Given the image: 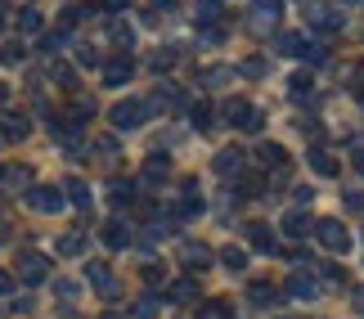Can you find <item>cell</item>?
Returning a JSON list of instances; mask_svg holds the SVG:
<instances>
[{
    "instance_id": "1",
    "label": "cell",
    "mask_w": 364,
    "mask_h": 319,
    "mask_svg": "<svg viewBox=\"0 0 364 319\" xmlns=\"http://www.w3.org/2000/svg\"><path fill=\"white\" fill-rule=\"evenodd\" d=\"M113 126L117 131H135V126H144L149 121V104L144 99H122V104H113Z\"/></svg>"
},
{
    "instance_id": "2",
    "label": "cell",
    "mask_w": 364,
    "mask_h": 319,
    "mask_svg": "<svg viewBox=\"0 0 364 319\" xmlns=\"http://www.w3.org/2000/svg\"><path fill=\"white\" fill-rule=\"evenodd\" d=\"M315 239L324 243L328 252H338V256H342V252H351V234H346V225H342V220H333V216L315 225Z\"/></svg>"
},
{
    "instance_id": "3",
    "label": "cell",
    "mask_w": 364,
    "mask_h": 319,
    "mask_svg": "<svg viewBox=\"0 0 364 319\" xmlns=\"http://www.w3.org/2000/svg\"><path fill=\"white\" fill-rule=\"evenodd\" d=\"M63 189H54V185H36V189H27V207L41 216H54V212H63Z\"/></svg>"
},
{
    "instance_id": "4",
    "label": "cell",
    "mask_w": 364,
    "mask_h": 319,
    "mask_svg": "<svg viewBox=\"0 0 364 319\" xmlns=\"http://www.w3.org/2000/svg\"><path fill=\"white\" fill-rule=\"evenodd\" d=\"M225 117H230L239 131H247V135H252V131H261V121H265V117H261V108H252V104H243V99H230V104H225Z\"/></svg>"
},
{
    "instance_id": "5",
    "label": "cell",
    "mask_w": 364,
    "mask_h": 319,
    "mask_svg": "<svg viewBox=\"0 0 364 319\" xmlns=\"http://www.w3.org/2000/svg\"><path fill=\"white\" fill-rule=\"evenodd\" d=\"M46 274H50V261L41 252H18V279L23 283H41Z\"/></svg>"
},
{
    "instance_id": "6",
    "label": "cell",
    "mask_w": 364,
    "mask_h": 319,
    "mask_svg": "<svg viewBox=\"0 0 364 319\" xmlns=\"http://www.w3.org/2000/svg\"><path fill=\"white\" fill-rule=\"evenodd\" d=\"M23 189H32V171L27 166H5L0 171V193H23Z\"/></svg>"
},
{
    "instance_id": "7",
    "label": "cell",
    "mask_w": 364,
    "mask_h": 319,
    "mask_svg": "<svg viewBox=\"0 0 364 319\" xmlns=\"http://www.w3.org/2000/svg\"><path fill=\"white\" fill-rule=\"evenodd\" d=\"M243 166H247V153H243V148H220V153H216V175H239L243 171Z\"/></svg>"
},
{
    "instance_id": "8",
    "label": "cell",
    "mask_w": 364,
    "mask_h": 319,
    "mask_svg": "<svg viewBox=\"0 0 364 319\" xmlns=\"http://www.w3.org/2000/svg\"><path fill=\"white\" fill-rule=\"evenodd\" d=\"M131 72H135L131 54H117V59L104 63V81H108V86H122V81H131Z\"/></svg>"
},
{
    "instance_id": "9",
    "label": "cell",
    "mask_w": 364,
    "mask_h": 319,
    "mask_svg": "<svg viewBox=\"0 0 364 319\" xmlns=\"http://www.w3.org/2000/svg\"><path fill=\"white\" fill-rule=\"evenodd\" d=\"M247 301H252V306H261V310H270V306H279V288L257 279V283H247Z\"/></svg>"
},
{
    "instance_id": "10",
    "label": "cell",
    "mask_w": 364,
    "mask_h": 319,
    "mask_svg": "<svg viewBox=\"0 0 364 319\" xmlns=\"http://www.w3.org/2000/svg\"><path fill=\"white\" fill-rule=\"evenodd\" d=\"M180 261H185L193 274H203L207 266H212V252H207L203 243H185V247H180Z\"/></svg>"
},
{
    "instance_id": "11",
    "label": "cell",
    "mask_w": 364,
    "mask_h": 319,
    "mask_svg": "<svg viewBox=\"0 0 364 319\" xmlns=\"http://www.w3.org/2000/svg\"><path fill=\"white\" fill-rule=\"evenodd\" d=\"M86 274H90V283L100 288L104 297H117V279H113V270H108L104 261H90V270H86Z\"/></svg>"
},
{
    "instance_id": "12",
    "label": "cell",
    "mask_w": 364,
    "mask_h": 319,
    "mask_svg": "<svg viewBox=\"0 0 364 319\" xmlns=\"http://www.w3.org/2000/svg\"><path fill=\"white\" fill-rule=\"evenodd\" d=\"M311 23H315V27H319L324 36L342 32V13H333V9H324V5H311Z\"/></svg>"
},
{
    "instance_id": "13",
    "label": "cell",
    "mask_w": 364,
    "mask_h": 319,
    "mask_svg": "<svg viewBox=\"0 0 364 319\" xmlns=\"http://www.w3.org/2000/svg\"><path fill=\"white\" fill-rule=\"evenodd\" d=\"M288 297H297V301H315V297H319V283L311 279V274H292V279H288Z\"/></svg>"
},
{
    "instance_id": "14",
    "label": "cell",
    "mask_w": 364,
    "mask_h": 319,
    "mask_svg": "<svg viewBox=\"0 0 364 319\" xmlns=\"http://www.w3.org/2000/svg\"><path fill=\"white\" fill-rule=\"evenodd\" d=\"M274 50H279V54H288V59H297V54H306L311 45H306V36H301V32H279V36H274Z\"/></svg>"
},
{
    "instance_id": "15",
    "label": "cell",
    "mask_w": 364,
    "mask_h": 319,
    "mask_svg": "<svg viewBox=\"0 0 364 319\" xmlns=\"http://www.w3.org/2000/svg\"><path fill=\"white\" fill-rule=\"evenodd\" d=\"M100 239H104V247H113V252H122V247L131 243V229H126L122 220H108V225L100 229Z\"/></svg>"
},
{
    "instance_id": "16",
    "label": "cell",
    "mask_w": 364,
    "mask_h": 319,
    "mask_svg": "<svg viewBox=\"0 0 364 319\" xmlns=\"http://www.w3.org/2000/svg\"><path fill=\"white\" fill-rule=\"evenodd\" d=\"M27 117L23 113H0V135H9V140H27Z\"/></svg>"
},
{
    "instance_id": "17",
    "label": "cell",
    "mask_w": 364,
    "mask_h": 319,
    "mask_svg": "<svg viewBox=\"0 0 364 319\" xmlns=\"http://www.w3.org/2000/svg\"><path fill=\"white\" fill-rule=\"evenodd\" d=\"M257 162H261V166H274V171H284V166H288V148H284V144H261V148H257Z\"/></svg>"
},
{
    "instance_id": "18",
    "label": "cell",
    "mask_w": 364,
    "mask_h": 319,
    "mask_svg": "<svg viewBox=\"0 0 364 319\" xmlns=\"http://www.w3.org/2000/svg\"><path fill=\"white\" fill-rule=\"evenodd\" d=\"M284 234H288V239H306V234H315V225H311L306 212H288L284 216Z\"/></svg>"
},
{
    "instance_id": "19",
    "label": "cell",
    "mask_w": 364,
    "mask_h": 319,
    "mask_svg": "<svg viewBox=\"0 0 364 319\" xmlns=\"http://www.w3.org/2000/svg\"><path fill=\"white\" fill-rule=\"evenodd\" d=\"M63 193H68V202H73V207H81V212H90V185H86V180H68V185H63Z\"/></svg>"
},
{
    "instance_id": "20",
    "label": "cell",
    "mask_w": 364,
    "mask_h": 319,
    "mask_svg": "<svg viewBox=\"0 0 364 319\" xmlns=\"http://www.w3.org/2000/svg\"><path fill=\"white\" fill-rule=\"evenodd\" d=\"M180 104V86H171V81H162L158 94H153V104L149 108H158V113H171V108Z\"/></svg>"
},
{
    "instance_id": "21",
    "label": "cell",
    "mask_w": 364,
    "mask_h": 319,
    "mask_svg": "<svg viewBox=\"0 0 364 319\" xmlns=\"http://www.w3.org/2000/svg\"><path fill=\"white\" fill-rule=\"evenodd\" d=\"M247 243L257 247V252H274V234H270V225H247Z\"/></svg>"
},
{
    "instance_id": "22",
    "label": "cell",
    "mask_w": 364,
    "mask_h": 319,
    "mask_svg": "<svg viewBox=\"0 0 364 319\" xmlns=\"http://www.w3.org/2000/svg\"><path fill=\"white\" fill-rule=\"evenodd\" d=\"M90 117H95V99H77L73 108H68V117H63V121H68V126L77 131V126H86Z\"/></svg>"
},
{
    "instance_id": "23",
    "label": "cell",
    "mask_w": 364,
    "mask_h": 319,
    "mask_svg": "<svg viewBox=\"0 0 364 319\" xmlns=\"http://www.w3.org/2000/svg\"><path fill=\"white\" fill-rule=\"evenodd\" d=\"M311 166H315V175H324V180L338 175V158L324 153V148H311Z\"/></svg>"
},
{
    "instance_id": "24",
    "label": "cell",
    "mask_w": 364,
    "mask_h": 319,
    "mask_svg": "<svg viewBox=\"0 0 364 319\" xmlns=\"http://www.w3.org/2000/svg\"><path fill=\"white\" fill-rule=\"evenodd\" d=\"M108 198H113V207H131L135 202V185L131 180H113V185H108Z\"/></svg>"
},
{
    "instance_id": "25",
    "label": "cell",
    "mask_w": 364,
    "mask_h": 319,
    "mask_svg": "<svg viewBox=\"0 0 364 319\" xmlns=\"http://www.w3.org/2000/svg\"><path fill=\"white\" fill-rule=\"evenodd\" d=\"M166 175H171V162H166L162 153H153L144 162V180H149V185H158V180H166Z\"/></svg>"
},
{
    "instance_id": "26",
    "label": "cell",
    "mask_w": 364,
    "mask_h": 319,
    "mask_svg": "<svg viewBox=\"0 0 364 319\" xmlns=\"http://www.w3.org/2000/svg\"><path fill=\"white\" fill-rule=\"evenodd\" d=\"M108 36H113L122 50H131V45H135V32H131V23H122V18H113V23H108Z\"/></svg>"
},
{
    "instance_id": "27",
    "label": "cell",
    "mask_w": 364,
    "mask_h": 319,
    "mask_svg": "<svg viewBox=\"0 0 364 319\" xmlns=\"http://www.w3.org/2000/svg\"><path fill=\"white\" fill-rule=\"evenodd\" d=\"M193 18H198L203 27H212L220 18V0H198V9H193Z\"/></svg>"
},
{
    "instance_id": "28",
    "label": "cell",
    "mask_w": 364,
    "mask_h": 319,
    "mask_svg": "<svg viewBox=\"0 0 364 319\" xmlns=\"http://www.w3.org/2000/svg\"><path fill=\"white\" fill-rule=\"evenodd\" d=\"M193 297H198V283H193V279L171 283V301H176V306H185V301H193Z\"/></svg>"
},
{
    "instance_id": "29",
    "label": "cell",
    "mask_w": 364,
    "mask_h": 319,
    "mask_svg": "<svg viewBox=\"0 0 364 319\" xmlns=\"http://www.w3.org/2000/svg\"><path fill=\"white\" fill-rule=\"evenodd\" d=\"M50 72H54V81H59L63 90H77V72H73L68 63H59V59H54V63H50Z\"/></svg>"
},
{
    "instance_id": "30",
    "label": "cell",
    "mask_w": 364,
    "mask_h": 319,
    "mask_svg": "<svg viewBox=\"0 0 364 319\" xmlns=\"http://www.w3.org/2000/svg\"><path fill=\"white\" fill-rule=\"evenodd\" d=\"M198 319H234L230 301H207V306H198Z\"/></svg>"
},
{
    "instance_id": "31",
    "label": "cell",
    "mask_w": 364,
    "mask_h": 319,
    "mask_svg": "<svg viewBox=\"0 0 364 319\" xmlns=\"http://www.w3.org/2000/svg\"><path fill=\"white\" fill-rule=\"evenodd\" d=\"M81 247H86V234H81V229H73V234H63V239H59V252L63 256H77Z\"/></svg>"
},
{
    "instance_id": "32",
    "label": "cell",
    "mask_w": 364,
    "mask_h": 319,
    "mask_svg": "<svg viewBox=\"0 0 364 319\" xmlns=\"http://www.w3.org/2000/svg\"><path fill=\"white\" fill-rule=\"evenodd\" d=\"M279 9H284V0H257V23H274Z\"/></svg>"
},
{
    "instance_id": "33",
    "label": "cell",
    "mask_w": 364,
    "mask_h": 319,
    "mask_svg": "<svg viewBox=\"0 0 364 319\" xmlns=\"http://www.w3.org/2000/svg\"><path fill=\"white\" fill-rule=\"evenodd\" d=\"M220 261H225V270L239 274V270L247 266V252H243V247H225V252H220Z\"/></svg>"
},
{
    "instance_id": "34",
    "label": "cell",
    "mask_w": 364,
    "mask_h": 319,
    "mask_svg": "<svg viewBox=\"0 0 364 319\" xmlns=\"http://www.w3.org/2000/svg\"><path fill=\"white\" fill-rule=\"evenodd\" d=\"M63 40H68V32H50V36H41V54H50V59H54V54L63 50Z\"/></svg>"
},
{
    "instance_id": "35",
    "label": "cell",
    "mask_w": 364,
    "mask_h": 319,
    "mask_svg": "<svg viewBox=\"0 0 364 319\" xmlns=\"http://www.w3.org/2000/svg\"><path fill=\"white\" fill-rule=\"evenodd\" d=\"M288 86H292V99H311V72H297Z\"/></svg>"
},
{
    "instance_id": "36",
    "label": "cell",
    "mask_w": 364,
    "mask_h": 319,
    "mask_svg": "<svg viewBox=\"0 0 364 319\" xmlns=\"http://www.w3.org/2000/svg\"><path fill=\"white\" fill-rule=\"evenodd\" d=\"M193 126H198V131H207V126H216V121H212V104H193Z\"/></svg>"
},
{
    "instance_id": "37",
    "label": "cell",
    "mask_w": 364,
    "mask_h": 319,
    "mask_svg": "<svg viewBox=\"0 0 364 319\" xmlns=\"http://www.w3.org/2000/svg\"><path fill=\"white\" fill-rule=\"evenodd\" d=\"M230 77H234V67H207L198 81H203V86H220V81H230Z\"/></svg>"
},
{
    "instance_id": "38",
    "label": "cell",
    "mask_w": 364,
    "mask_h": 319,
    "mask_svg": "<svg viewBox=\"0 0 364 319\" xmlns=\"http://www.w3.org/2000/svg\"><path fill=\"white\" fill-rule=\"evenodd\" d=\"M18 32H41V13L36 9H18Z\"/></svg>"
},
{
    "instance_id": "39",
    "label": "cell",
    "mask_w": 364,
    "mask_h": 319,
    "mask_svg": "<svg viewBox=\"0 0 364 319\" xmlns=\"http://www.w3.org/2000/svg\"><path fill=\"white\" fill-rule=\"evenodd\" d=\"M166 67H176V50H158V54H153V72H166Z\"/></svg>"
},
{
    "instance_id": "40",
    "label": "cell",
    "mask_w": 364,
    "mask_h": 319,
    "mask_svg": "<svg viewBox=\"0 0 364 319\" xmlns=\"http://www.w3.org/2000/svg\"><path fill=\"white\" fill-rule=\"evenodd\" d=\"M342 202H346V212H364V189H346Z\"/></svg>"
},
{
    "instance_id": "41",
    "label": "cell",
    "mask_w": 364,
    "mask_h": 319,
    "mask_svg": "<svg viewBox=\"0 0 364 319\" xmlns=\"http://www.w3.org/2000/svg\"><path fill=\"white\" fill-rule=\"evenodd\" d=\"M23 40H9V45H5V54H0V59H5V63H23Z\"/></svg>"
},
{
    "instance_id": "42",
    "label": "cell",
    "mask_w": 364,
    "mask_h": 319,
    "mask_svg": "<svg viewBox=\"0 0 364 319\" xmlns=\"http://www.w3.org/2000/svg\"><path fill=\"white\" fill-rule=\"evenodd\" d=\"M153 315H158V297H144L135 306V319H153Z\"/></svg>"
},
{
    "instance_id": "43",
    "label": "cell",
    "mask_w": 364,
    "mask_h": 319,
    "mask_svg": "<svg viewBox=\"0 0 364 319\" xmlns=\"http://www.w3.org/2000/svg\"><path fill=\"white\" fill-rule=\"evenodd\" d=\"M239 72H243V77H265V59H243Z\"/></svg>"
},
{
    "instance_id": "44",
    "label": "cell",
    "mask_w": 364,
    "mask_h": 319,
    "mask_svg": "<svg viewBox=\"0 0 364 319\" xmlns=\"http://www.w3.org/2000/svg\"><path fill=\"white\" fill-rule=\"evenodd\" d=\"M54 293H59L63 301H73V297H77V283H73V279H54Z\"/></svg>"
},
{
    "instance_id": "45",
    "label": "cell",
    "mask_w": 364,
    "mask_h": 319,
    "mask_svg": "<svg viewBox=\"0 0 364 319\" xmlns=\"http://www.w3.org/2000/svg\"><path fill=\"white\" fill-rule=\"evenodd\" d=\"M9 306L18 310V315H32V310H36V301H32V297H18V301H9Z\"/></svg>"
},
{
    "instance_id": "46",
    "label": "cell",
    "mask_w": 364,
    "mask_h": 319,
    "mask_svg": "<svg viewBox=\"0 0 364 319\" xmlns=\"http://www.w3.org/2000/svg\"><path fill=\"white\" fill-rule=\"evenodd\" d=\"M306 59H311V63H324L328 50H324V45H311V50H306Z\"/></svg>"
},
{
    "instance_id": "47",
    "label": "cell",
    "mask_w": 364,
    "mask_h": 319,
    "mask_svg": "<svg viewBox=\"0 0 364 319\" xmlns=\"http://www.w3.org/2000/svg\"><path fill=\"white\" fill-rule=\"evenodd\" d=\"M162 279H166V274H162V270H158V266H149V270H144V283H153V288H158V283H162Z\"/></svg>"
},
{
    "instance_id": "48",
    "label": "cell",
    "mask_w": 364,
    "mask_h": 319,
    "mask_svg": "<svg viewBox=\"0 0 364 319\" xmlns=\"http://www.w3.org/2000/svg\"><path fill=\"white\" fill-rule=\"evenodd\" d=\"M77 59H81V63H100V54H95L90 45H81V50H77Z\"/></svg>"
},
{
    "instance_id": "49",
    "label": "cell",
    "mask_w": 364,
    "mask_h": 319,
    "mask_svg": "<svg viewBox=\"0 0 364 319\" xmlns=\"http://www.w3.org/2000/svg\"><path fill=\"white\" fill-rule=\"evenodd\" d=\"M203 40H212V45H216V40H225V32H220V27H203Z\"/></svg>"
},
{
    "instance_id": "50",
    "label": "cell",
    "mask_w": 364,
    "mask_h": 319,
    "mask_svg": "<svg viewBox=\"0 0 364 319\" xmlns=\"http://www.w3.org/2000/svg\"><path fill=\"white\" fill-rule=\"evenodd\" d=\"M351 162H355V171L364 175V144H355V153H351Z\"/></svg>"
},
{
    "instance_id": "51",
    "label": "cell",
    "mask_w": 364,
    "mask_h": 319,
    "mask_svg": "<svg viewBox=\"0 0 364 319\" xmlns=\"http://www.w3.org/2000/svg\"><path fill=\"white\" fill-rule=\"evenodd\" d=\"M355 94H360V99H364V67H360V72H355Z\"/></svg>"
},
{
    "instance_id": "52",
    "label": "cell",
    "mask_w": 364,
    "mask_h": 319,
    "mask_svg": "<svg viewBox=\"0 0 364 319\" xmlns=\"http://www.w3.org/2000/svg\"><path fill=\"white\" fill-rule=\"evenodd\" d=\"M149 5H153V9H171V0H149Z\"/></svg>"
},
{
    "instance_id": "53",
    "label": "cell",
    "mask_w": 364,
    "mask_h": 319,
    "mask_svg": "<svg viewBox=\"0 0 364 319\" xmlns=\"http://www.w3.org/2000/svg\"><path fill=\"white\" fill-rule=\"evenodd\" d=\"M0 293H9V274L5 270H0Z\"/></svg>"
},
{
    "instance_id": "54",
    "label": "cell",
    "mask_w": 364,
    "mask_h": 319,
    "mask_svg": "<svg viewBox=\"0 0 364 319\" xmlns=\"http://www.w3.org/2000/svg\"><path fill=\"white\" fill-rule=\"evenodd\" d=\"M9 99V86H5V81H0V104H5Z\"/></svg>"
},
{
    "instance_id": "55",
    "label": "cell",
    "mask_w": 364,
    "mask_h": 319,
    "mask_svg": "<svg viewBox=\"0 0 364 319\" xmlns=\"http://www.w3.org/2000/svg\"><path fill=\"white\" fill-rule=\"evenodd\" d=\"M100 319H122V315H117V310H104V315H100Z\"/></svg>"
},
{
    "instance_id": "56",
    "label": "cell",
    "mask_w": 364,
    "mask_h": 319,
    "mask_svg": "<svg viewBox=\"0 0 364 319\" xmlns=\"http://www.w3.org/2000/svg\"><path fill=\"white\" fill-rule=\"evenodd\" d=\"M0 23H5V5H0Z\"/></svg>"
}]
</instances>
